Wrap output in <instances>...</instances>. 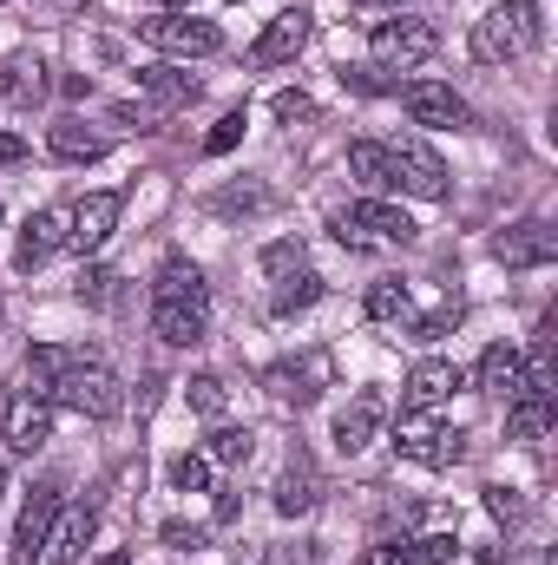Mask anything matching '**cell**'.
<instances>
[{"label": "cell", "mask_w": 558, "mask_h": 565, "mask_svg": "<svg viewBox=\"0 0 558 565\" xmlns=\"http://www.w3.org/2000/svg\"><path fill=\"white\" fill-rule=\"evenodd\" d=\"M546 40V20H539V0H500L480 26H473V53L486 66H506V60H526L533 46Z\"/></svg>", "instance_id": "cell-1"}, {"label": "cell", "mask_w": 558, "mask_h": 565, "mask_svg": "<svg viewBox=\"0 0 558 565\" xmlns=\"http://www.w3.org/2000/svg\"><path fill=\"white\" fill-rule=\"evenodd\" d=\"M329 231L348 244V250H375V244H415V217L382 204V198H362V204H342L329 217Z\"/></svg>", "instance_id": "cell-2"}, {"label": "cell", "mask_w": 558, "mask_h": 565, "mask_svg": "<svg viewBox=\"0 0 558 565\" xmlns=\"http://www.w3.org/2000/svg\"><path fill=\"white\" fill-rule=\"evenodd\" d=\"M53 402H66L73 415L112 422V415L126 408V388H119V375H112L106 362H86V355H73V362H66V375H60V388H53Z\"/></svg>", "instance_id": "cell-3"}, {"label": "cell", "mask_w": 558, "mask_h": 565, "mask_svg": "<svg viewBox=\"0 0 558 565\" xmlns=\"http://www.w3.org/2000/svg\"><path fill=\"white\" fill-rule=\"evenodd\" d=\"M139 33L158 46V53H178V60H211L224 46V33L197 13H158V20H139Z\"/></svg>", "instance_id": "cell-4"}, {"label": "cell", "mask_w": 558, "mask_h": 565, "mask_svg": "<svg viewBox=\"0 0 558 565\" xmlns=\"http://www.w3.org/2000/svg\"><path fill=\"white\" fill-rule=\"evenodd\" d=\"M433 46H440V33H433V20H420V13L382 20V26L368 33V53H375L382 66H420V60H433Z\"/></svg>", "instance_id": "cell-5"}, {"label": "cell", "mask_w": 558, "mask_h": 565, "mask_svg": "<svg viewBox=\"0 0 558 565\" xmlns=\"http://www.w3.org/2000/svg\"><path fill=\"white\" fill-rule=\"evenodd\" d=\"M388 158H395V191H408L420 204H440L447 198V164H440L433 145L401 139V145H388Z\"/></svg>", "instance_id": "cell-6"}, {"label": "cell", "mask_w": 558, "mask_h": 565, "mask_svg": "<svg viewBox=\"0 0 558 565\" xmlns=\"http://www.w3.org/2000/svg\"><path fill=\"white\" fill-rule=\"evenodd\" d=\"M395 447H401L408 460H427V467H453V460L466 454V440L447 434V427H433L427 408H401V422H395Z\"/></svg>", "instance_id": "cell-7"}, {"label": "cell", "mask_w": 558, "mask_h": 565, "mask_svg": "<svg viewBox=\"0 0 558 565\" xmlns=\"http://www.w3.org/2000/svg\"><path fill=\"white\" fill-rule=\"evenodd\" d=\"M401 106H408V119L427 126V132H460L473 113H466V99L453 93V86H440V79H408L401 86Z\"/></svg>", "instance_id": "cell-8"}, {"label": "cell", "mask_w": 558, "mask_h": 565, "mask_svg": "<svg viewBox=\"0 0 558 565\" xmlns=\"http://www.w3.org/2000/svg\"><path fill=\"white\" fill-rule=\"evenodd\" d=\"M493 257H500L506 270H539V264H552L558 257V231L552 224H539V217H526V224H513V231L493 237Z\"/></svg>", "instance_id": "cell-9"}, {"label": "cell", "mask_w": 558, "mask_h": 565, "mask_svg": "<svg viewBox=\"0 0 558 565\" xmlns=\"http://www.w3.org/2000/svg\"><path fill=\"white\" fill-rule=\"evenodd\" d=\"M53 520H60V493H53V487H33V500L20 507V526H13V565H33L46 553Z\"/></svg>", "instance_id": "cell-10"}, {"label": "cell", "mask_w": 558, "mask_h": 565, "mask_svg": "<svg viewBox=\"0 0 558 565\" xmlns=\"http://www.w3.org/2000/svg\"><path fill=\"white\" fill-rule=\"evenodd\" d=\"M66 224H73V211H60V204L33 211V217L20 224V250H13V264H20V270H40V264L66 244Z\"/></svg>", "instance_id": "cell-11"}, {"label": "cell", "mask_w": 558, "mask_h": 565, "mask_svg": "<svg viewBox=\"0 0 558 565\" xmlns=\"http://www.w3.org/2000/svg\"><path fill=\"white\" fill-rule=\"evenodd\" d=\"M309 26H315V13L309 7H282L277 20L264 26V40H257V66H282V60H296L302 46H309Z\"/></svg>", "instance_id": "cell-12"}, {"label": "cell", "mask_w": 558, "mask_h": 565, "mask_svg": "<svg viewBox=\"0 0 558 565\" xmlns=\"http://www.w3.org/2000/svg\"><path fill=\"white\" fill-rule=\"evenodd\" d=\"M119 231V198L112 191H93L86 204H73V224H66V244L86 257V250H99L106 237Z\"/></svg>", "instance_id": "cell-13"}, {"label": "cell", "mask_w": 558, "mask_h": 565, "mask_svg": "<svg viewBox=\"0 0 558 565\" xmlns=\"http://www.w3.org/2000/svg\"><path fill=\"white\" fill-rule=\"evenodd\" d=\"M453 388H460V369L440 362V355H420L415 369H408V382H401V408H427L433 415Z\"/></svg>", "instance_id": "cell-14"}, {"label": "cell", "mask_w": 558, "mask_h": 565, "mask_svg": "<svg viewBox=\"0 0 558 565\" xmlns=\"http://www.w3.org/2000/svg\"><path fill=\"white\" fill-rule=\"evenodd\" d=\"M7 447L13 454H40L53 440V402H33V395H13L7 402Z\"/></svg>", "instance_id": "cell-15"}, {"label": "cell", "mask_w": 558, "mask_h": 565, "mask_svg": "<svg viewBox=\"0 0 558 565\" xmlns=\"http://www.w3.org/2000/svg\"><path fill=\"white\" fill-rule=\"evenodd\" d=\"M93 526H99V513H93V507L60 513V520H53V533H46V553H40V565H79V553L93 546Z\"/></svg>", "instance_id": "cell-16"}, {"label": "cell", "mask_w": 558, "mask_h": 565, "mask_svg": "<svg viewBox=\"0 0 558 565\" xmlns=\"http://www.w3.org/2000/svg\"><path fill=\"white\" fill-rule=\"evenodd\" d=\"M151 302H191V309H211V289H204V270L191 257H164L158 277H151Z\"/></svg>", "instance_id": "cell-17"}, {"label": "cell", "mask_w": 558, "mask_h": 565, "mask_svg": "<svg viewBox=\"0 0 558 565\" xmlns=\"http://www.w3.org/2000/svg\"><path fill=\"white\" fill-rule=\"evenodd\" d=\"M375 427H382V395H355V402L335 415V447H342V454H362V447L375 440Z\"/></svg>", "instance_id": "cell-18"}, {"label": "cell", "mask_w": 558, "mask_h": 565, "mask_svg": "<svg viewBox=\"0 0 558 565\" xmlns=\"http://www.w3.org/2000/svg\"><path fill=\"white\" fill-rule=\"evenodd\" d=\"M315 500H322V480H315L309 460H296V467L277 480V513L282 520H302V513H315Z\"/></svg>", "instance_id": "cell-19"}, {"label": "cell", "mask_w": 558, "mask_h": 565, "mask_svg": "<svg viewBox=\"0 0 558 565\" xmlns=\"http://www.w3.org/2000/svg\"><path fill=\"white\" fill-rule=\"evenodd\" d=\"M151 329L171 349H191V342H204V309H191V302H151Z\"/></svg>", "instance_id": "cell-20"}, {"label": "cell", "mask_w": 558, "mask_h": 565, "mask_svg": "<svg viewBox=\"0 0 558 565\" xmlns=\"http://www.w3.org/2000/svg\"><path fill=\"white\" fill-rule=\"evenodd\" d=\"M66 349H53V342H40V349H26V369H20V382H26V395L33 402H53V388H60V375H66Z\"/></svg>", "instance_id": "cell-21"}, {"label": "cell", "mask_w": 558, "mask_h": 565, "mask_svg": "<svg viewBox=\"0 0 558 565\" xmlns=\"http://www.w3.org/2000/svg\"><path fill=\"white\" fill-rule=\"evenodd\" d=\"M348 171L362 178V191H395V158H388V145H375V139H355L348 145Z\"/></svg>", "instance_id": "cell-22"}, {"label": "cell", "mask_w": 558, "mask_h": 565, "mask_svg": "<svg viewBox=\"0 0 558 565\" xmlns=\"http://www.w3.org/2000/svg\"><path fill=\"white\" fill-rule=\"evenodd\" d=\"M519 369H526V355H519V349H506V342H493V349L480 355V388L513 402V395H519Z\"/></svg>", "instance_id": "cell-23"}, {"label": "cell", "mask_w": 558, "mask_h": 565, "mask_svg": "<svg viewBox=\"0 0 558 565\" xmlns=\"http://www.w3.org/2000/svg\"><path fill=\"white\" fill-rule=\"evenodd\" d=\"M46 145H53V158H66V164H93V158H106V139L86 132L79 119H60V126L46 132Z\"/></svg>", "instance_id": "cell-24"}, {"label": "cell", "mask_w": 558, "mask_h": 565, "mask_svg": "<svg viewBox=\"0 0 558 565\" xmlns=\"http://www.w3.org/2000/svg\"><path fill=\"white\" fill-rule=\"evenodd\" d=\"M139 86H144V99H158V106H191L197 99V79L191 73H171V66H144Z\"/></svg>", "instance_id": "cell-25"}, {"label": "cell", "mask_w": 558, "mask_h": 565, "mask_svg": "<svg viewBox=\"0 0 558 565\" xmlns=\"http://www.w3.org/2000/svg\"><path fill=\"white\" fill-rule=\"evenodd\" d=\"M250 454H257V434H250V427L217 422L211 427V440H204V460H217V467H244Z\"/></svg>", "instance_id": "cell-26"}, {"label": "cell", "mask_w": 558, "mask_h": 565, "mask_svg": "<svg viewBox=\"0 0 558 565\" xmlns=\"http://www.w3.org/2000/svg\"><path fill=\"white\" fill-rule=\"evenodd\" d=\"M191 415H204V422H224V408H230V388H224V375H191Z\"/></svg>", "instance_id": "cell-27"}, {"label": "cell", "mask_w": 558, "mask_h": 565, "mask_svg": "<svg viewBox=\"0 0 558 565\" xmlns=\"http://www.w3.org/2000/svg\"><path fill=\"white\" fill-rule=\"evenodd\" d=\"M552 427V395H519L513 402V440H539Z\"/></svg>", "instance_id": "cell-28"}, {"label": "cell", "mask_w": 558, "mask_h": 565, "mask_svg": "<svg viewBox=\"0 0 558 565\" xmlns=\"http://www.w3.org/2000/svg\"><path fill=\"white\" fill-rule=\"evenodd\" d=\"M309 302H322V277H315V270H296V277L277 282V316H296V309H309Z\"/></svg>", "instance_id": "cell-29"}, {"label": "cell", "mask_w": 558, "mask_h": 565, "mask_svg": "<svg viewBox=\"0 0 558 565\" xmlns=\"http://www.w3.org/2000/svg\"><path fill=\"white\" fill-rule=\"evenodd\" d=\"M408 309H415L408 302V282H375L368 289V316L375 322H408Z\"/></svg>", "instance_id": "cell-30"}, {"label": "cell", "mask_w": 558, "mask_h": 565, "mask_svg": "<svg viewBox=\"0 0 558 565\" xmlns=\"http://www.w3.org/2000/svg\"><path fill=\"white\" fill-rule=\"evenodd\" d=\"M171 487H178V493H204V487H211V460H204V454H178V460H171Z\"/></svg>", "instance_id": "cell-31"}, {"label": "cell", "mask_w": 558, "mask_h": 565, "mask_svg": "<svg viewBox=\"0 0 558 565\" xmlns=\"http://www.w3.org/2000/svg\"><path fill=\"white\" fill-rule=\"evenodd\" d=\"M453 553H460V540H453V533H427V540L408 546V559H415V565H447Z\"/></svg>", "instance_id": "cell-32"}, {"label": "cell", "mask_w": 558, "mask_h": 565, "mask_svg": "<svg viewBox=\"0 0 558 565\" xmlns=\"http://www.w3.org/2000/svg\"><path fill=\"white\" fill-rule=\"evenodd\" d=\"M270 395H277L282 408H302V402H315V388H302V375H296V369H270Z\"/></svg>", "instance_id": "cell-33"}, {"label": "cell", "mask_w": 558, "mask_h": 565, "mask_svg": "<svg viewBox=\"0 0 558 565\" xmlns=\"http://www.w3.org/2000/svg\"><path fill=\"white\" fill-rule=\"evenodd\" d=\"M296 270H309V264H302V244H270V250H264V277H296Z\"/></svg>", "instance_id": "cell-34"}, {"label": "cell", "mask_w": 558, "mask_h": 565, "mask_svg": "<svg viewBox=\"0 0 558 565\" xmlns=\"http://www.w3.org/2000/svg\"><path fill=\"white\" fill-rule=\"evenodd\" d=\"M237 139H244V113H224V119L211 126V139H204V151H211V158H224V151H230Z\"/></svg>", "instance_id": "cell-35"}, {"label": "cell", "mask_w": 558, "mask_h": 565, "mask_svg": "<svg viewBox=\"0 0 558 565\" xmlns=\"http://www.w3.org/2000/svg\"><path fill=\"white\" fill-rule=\"evenodd\" d=\"M486 513H493V520H506V526H513V520H526V500H519V493H513V487H486Z\"/></svg>", "instance_id": "cell-36"}, {"label": "cell", "mask_w": 558, "mask_h": 565, "mask_svg": "<svg viewBox=\"0 0 558 565\" xmlns=\"http://www.w3.org/2000/svg\"><path fill=\"white\" fill-rule=\"evenodd\" d=\"M270 113H277L282 126H296V119H315V99H309V93H277Z\"/></svg>", "instance_id": "cell-37"}, {"label": "cell", "mask_w": 558, "mask_h": 565, "mask_svg": "<svg viewBox=\"0 0 558 565\" xmlns=\"http://www.w3.org/2000/svg\"><path fill=\"white\" fill-rule=\"evenodd\" d=\"M164 546H178V553H197V546H204V526H184V520H164Z\"/></svg>", "instance_id": "cell-38"}, {"label": "cell", "mask_w": 558, "mask_h": 565, "mask_svg": "<svg viewBox=\"0 0 558 565\" xmlns=\"http://www.w3.org/2000/svg\"><path fill=\"white\" fill-rule=\"evenodd\" d=\"M453 322H460V309H453V302H447V309H433V316H427V322H415V335H420V342H440V335H447V329H453Z\"/></svg>", "instance_id": "cell-39"}, {"label": "cell", "mask_w": 558, "mask_h": 565, "mask_svg": "<svg viewBox=\"0 0 558 565\" xmlns=\"http://www.w3.org/2000/svg\"><path fill=\"white\" fill-rule=\"evenodd\" d=\"M362 565H415V559H408V546H368Z\"/></svg>", "instance_id": "cell-40"}, {"label": "cell", "mask_w": 558, "mask_h": 565, "mask_svg": "<svg viewBox=\"0 0 558 565\" xmlns=\"http://www.w3.org/2000/svg\"><path fill=\"white\" fill-rule=\"evenodd\" d=\"M26 158V139L20 132H0V164H20Z\"/></svg>", "instance_id": "cell-41"}, {"label": "cell", "mask_w": 558, "mask_h": 565, "mask_svg": "<svg viewBox=\"0 0 558 565\" xmlns=\"http://www.w3.org/2000/svg\"><path fill=\"white\" fill-rule=\"evenodd\" d=\"M348 7H401V0H348Z\"/></svg>", "instance_id": "cell-42"}, {"label": "cell", "mask_w": 558, "mask_h": 565, "mask_svg": "<svg viewBox=\"0 0 558 565\" xmlns=\"http://www.w3.org/2000/svg\"><path fill=\"white\" fill-rule=\"evenodd\" d=\"M99 565H132V559H126V553H106V559H99Z\"/></svg>", "instance_id": "cell-43"}, {"label": "cell", "mask_w": 558, "mask_h": 565, "mask_svg": "<svg viewBox=\"0 0 558 565\" xmlns=\"http://www.w3.org/2000/svg\"><path fill=\"white\" fill-rule=\"evenodd\" d=\"M0 322H7V302H0Z\"/></svg>", "instance_id": "cell-44"}, {"label": "cell", "mask_w": 558, "mask_h": 565, "mask_svg": "<svg viewBox=\"0 0 558 565\" xmlns=\"http://www.w3.org/2000/svg\"><path fill=\"white\" fill-rule=\"evenodd\" d=\"M0 487H7V473H0Z\"/></svg>", "instance_id": "cell-45"}, {"label": "cell", "mask_w": 558, "mask_h": 565, "mask_svg": "<svg viewBox=\"0 0 558 565\" xmlns=\"http://www.w3.org/2000/svg\"><path fill=\"white\" fill-rule=\"evenodd\" d=\"M224 7H237V0H224Z\"/></svg>", "instance_id": "cell-46"}, {"label": "cell", "mask_w": 558, "mask_h": 565, "mask_svg": "<svg viewBox=\"0 0 558 565\" xmlns=\"http://www.w3.org/2000/svg\"><path fill=\"white\" fill-rule=\"evenodd\" d=\"M0 217H7V211H0Z\"/></svg>", "instance_id": "cell-47"}]
</instances>
